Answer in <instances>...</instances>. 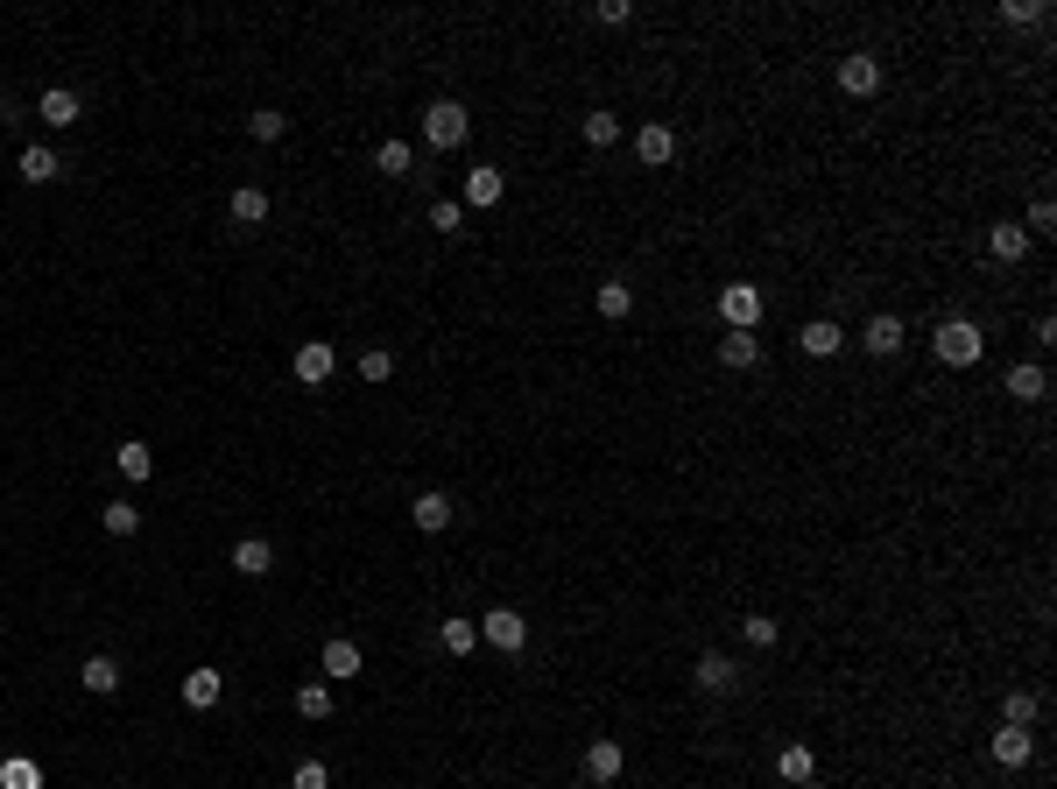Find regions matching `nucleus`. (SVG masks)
<instances>
[{
  "label": "nucleus",
  "instance_id": "42",
  "mask_svg": "<svg viewBox=\"0 0 1057 789\" xmlns=\"http://www.w3.org/2000/svg\"><path fill=\"white\" fill-rule=\"evenodd\" d=\"M1050 226H1057V205H1050V198H1036V205H1029V219H1023V233H1050Z\"/></svg>",
  "mask_w": 1057,
  "mask_h": 789
},
{
  "label": "nucleus",
  "instance_id": "32",
  "mask_svg": "<svg viewBox=\"0 0 1057 789\" xmlns=\"http://www.w3.org/2000/svg\"><path fill=\"white\" fill-rule=\"evenodd\" d=\"M247 134H255V142H282V134H290V113H276V106L247 113Z\"/></svg>",
  "mask_w": 1057,
  "mask_h": 789
},
{
  "label": "nucleus",
  "instance_id": "18",
  "mask_svg": "<svg viewBox=\"0 0 1057 789\" xmlns=\"http://www.w3.org/2000/svg\"><path fill=\"white\" fill-rule=\"evenodd\" d=\"M860 345H868L874 360H895V353H902V318H889V311H881V318H868V332H860Z\"/></svg>",
  "mask_w": 1057,
  "mask_h": 789
},
{
  "label": "nucleus",
  "instance_id": "39",
  "mask_svg": "<svg viewBox=\"0 0 1057 789\" xmlns=\"http://www.w3.org/2000/svg\"><path fill=\"white\" fill-rule=\"evenodd\" d=\"M290 789H332V768H324V761H297Z\"/></svg>",
  "mask_w": 1057,
  "mask_h": 789
},
{
  "label": "nucleus",
  "instance_id": "38",
  "mask_svg": "<svg viewBox=\"0 0 1057 789\" xmlns=\"http://www.w3.org/2000/svg\"><path fill=\"white\" fill-rule=\"evenodd\" d=\"M740 634H747L755 648H776V634H783V627L768 621V613H747V621H740Z\"/></svg>",
  "mask_w": 1057,
  "mask_h": 789
},
{
  "label": "nucleus",
  "instance_id": "35",
  "mask_svg": "<svg viewBox=\"0 0 1057 789\" xmlns=\"http://www.w3.org/2000/svg\"><path fill=\"white\" fill-rule=\"evenodd\" d=\"M297 712H303V719H332V684H303L297 691Z\"/></svg>",
  "mask_w": 1057,
  "mask_h": 789
},
{
  "label": "nucleus",
  "instance_id": "41",
  "mask_svg": "<svg viewBox=\"0 0 1057 789\" xmlns=\"http://www.w3.org/2000/svg\"><path fill=\"white\" fill-rule=\"evenodd\" d=\"M592 14H600L607 29H628V22H634V0H600V8H592Z\"/></svg>",
  "mask_w": 1057,
  "mask_h": 789
},
{
  "label": "nucleus",
  "instance_id": "12",
  "mask_svg": "<svg viewBox=\"0 0 1057 789\" xmlns=\"http://www.w3.org/2000/svg\"><path fill=\"white\" fill-rule=\"evenodd\" d=\"M318 663H324V677H339V684L367 669V656H360V642H345V634H332V642H324V656H318Z\"/></svg>",
  "mask_w": 1057,
  "mask_h": 789
},
{
  "label": "nucleus",
  "instance_id": "33",
  "mask_svg": "<svg viewBox=\"0 0 1057 789\" xmlns=\"http://www.w3.org/2000/svg\"><path fill=\"white\" fill-rule=\"evenodd\" d=\"M586 142H592V148H613V142H621V113H607V106L586 113Z\"/></svg>",
  "mask_w": 1057,
  "mask_h": 789
},
{
  "label": "nucleus",
  "instance_id": "4",
  "mask_svg": "<svg viewBox=\"0 0 1057 789\" xmlns=\"http://www.w3.org/2000/svg\"><path fill=\"white\" fill-rule=\"evenodd\" d=\"M719 318H726V332H755V324H761V290H755V282H726V290H719Z\"/></svg>",
  "mask_w": 1057,
  "mask_h": 789
},
{
  "label": "nucleus",
  "instance_id": "5",
  "mask_svg": "<svg viewBox=\"0 0 1057 789\" xmlns=\"http://www.w3.org/2000/svg\"><path fill=\"white\" fill-rule=\"evenodd\" d=\"M691 684H698L705 698H734V691H740V669H734V656L705 648V656H698V669H691Z\"/></svg>",
  "mask_w": 1057,
  "mask_h": 789
},
{
  "label": "nucleus",
  "instance_id": "23",
  "mask_svg": "<svg viewBox=\"0 0 1057 789\" xmlns=\"http://www.w3.org/2000/svg\"><path fill=\"white\" fill-rule=\"evenodd\" d=\"M79 684L92 691V698H113V691H121V663H113V656H85Z\"/></svg>",
  "mask_w": 1057,
  "mask_h": 789
},
{
  "label": "nucleus",
  "instance_id": "40",
  "mask_svg": "<svg viewBox=\"0 0 1057 789\" xmlns=\"http://www.w3.org/2000/svg\"><path fill=\"white\" fill-rule=\"evenodd\" d=\"M43 776H35V761H8L0 768V789H35Z\"/></svg>",
  "mask_w": 1057,
  "mask_h": 789
},
{
  "label": "nucleus",
  "instance_id": "3",
  "mask_svg": "<svg viewBox=\"0 0 1057 789\" xmlns=\"http://www.w3.org/2000/svg\"><path fill=\"white\" fill-rule=\"evenodd\" d=\"M473 627H479V642H487V648H501V656H522V648H529V621H522L515 606H494V613H479Z\"/></svg>",
  "mask_w": 1057,
  "mask_h": 789
},
{
  "label": "nucleus",
  "instance_id": "1",
  "mask_svg": "<svg viewBox=\"0 0 1057 789\" xmlns=\"http://www.w3.org/2000/svg\"><path fill=\"white\" fill-rule=\"evenodd\" d=\"M466 134H473V113L458 106V100H431V106H423V142H431L437 156L466 148Z\"/></svg>",
  "mask_w": 1057,
  "mask_h": 789
},
{
  "label": "nucleus",
  "instance_id": "29",
  "mask_svg": "<svg viewBox=\"0 0 1057 789\" xmlns=\"http://www.w3.org/2000/svg\"><path fill=\"white\" fill-rule=\"evenodd\" d=\"M1036 712H1044L1036 691H1008V698H1002V726H1036Z\"/></svg>",
  "mask_w": 1057,
  "mask_h": 789
},
{
  "label": "nucleus",
  "instance_id": "13",
  "mask_svg": "<svg viewBox=\"0 0 1057 789\" xmlns=\"http://www.w3.org/2000/svg\"><path fill=\"white\" fill-rule=\"evenodd\" d=\"M501 198H508V177H501L494 163L466 169V198H458V205H501Z\"/></svg>",
  "mask_w": 1057,
  "mask_h": 789
},
{
  "label": "nucleus",
  "instance_id": "15",
  "mask_svg": "<svg viewBox=\"0 0 1057 789\" xmlns=\"http://www.w3.org/2000/svg\"><path fill=\"white\" fill-rule=\"evenodd\" d=\"M621 768H628L621 740H592L586 747V782H621Z\"/></svg>",
  "mask_w": 1057,
  "mask_h": 789
},
{
  "label": "nucleus",
  "instance_id": "2",
  "mask_svg": "<svg viewBox=\"0 0 1057 789\" xmlns=\"http://www.w3.org/2000/svg\"><path fill=\"white\" fill-rule=\"evenodd\" d=\"M931 353L945 360V367H980L987 339H980V324H973V318H945V324L931 332Z\"/></svg>",
  "mask_w": 1057,
  "mask_h": 789
},
{
  "label": "nucleus",
  "instance_id": "25",
  "mask_svg": "<svg viewBox=\"0 0 1057 789\" xmlns=\"http://www.w3.org/2000/svg\"><path fill=\"white\" fill-rule=\"evenodd\" d=\"M113 466H121V479H134V487H142V479H148V473H156V451H148V445H142V437H127V445H121V451H113Z\"/></svg>",
  "mask_w": 1057,
  "mask_h": 789
},
{
  "label": "nucleus",
  "instance_id": "6",
  "mask_svg": "<svg viewBox=\"0 0 1057 789\" xmlns=\"http://www.w3.org/2000/svg\"><path fill=\"white\" fill-rule=\"evenodd\" d=\"M839 92H846V100H874V92H881V64H874L868 50L839 56Z\"/></svg>",
  "mask_w": 1057,
  "mask_h": 789
},
{
  "label": "nucleus",
  "instance_id": "37",
  "mask_svg": "<svg viewBox=\"0 0 1057 789\" xmlns=\"http://www.w3.org/2000/svg\"><path fill=\"white\" fill-rule=\"evenodd\" d=\"M1044 14H1050L1044 0H1002V22L1008 29H1029V22H1044Z\"/></svg>",
  "mask_w": 1057,
  "mask_h": 789
},
{
  "label": "nucleus",
  "instance_id": "36",
  "mask_svg": "<svg viewBox=\"0 0 1057 789\" xmlns=\"http://www.w3.org/2000/svg\"><path fill=\"white\" fill-rule=\"evenodd\" d=\"M388 374H395V353H388V345H367V353H360V381H374V388H381Z\"/></svg>",
  "mask_w": 1057,
  "mask_h": 789
},
{
  "label": "nucleus",
  "instance_id": "10",
  "mask_svg": "<svg viewBox=\"0 0 1057 789\" xmlns=\"http://www.w3.org/2000/svg\"><path fill=\"white\" fill-rule=\"evenodd\" d=\"M234 571H240V579H268V571H276V543H268V536H240V543H234Z\"/></svg>",
  "mask_w": 1057,
  "mask_h": 789
},
{
  "label": "nucleus",
  "instance_id": "30",
  "mask_svg": "<svg viewBox=\"0 0 1057 789\" xmlns=\"http://www.w3.org/2000/svg\"><path fill=\"white\" fill-rule=\"evenodd\" d=\"M100 529L106 536H134L142 529V508H134V500H113V508H100Z\"/></svg>",
  "mask_w": 1057,
  "mask_h": 789
},
{
  "label": "nucleus",
  "instance_id": "43",
  "mask_svg": "<svg viewBox=\"0 0 1057 789\" xmlns=\"http://www.w3.org/2000/svg\"><path fill=\"white\" fill-rule=\"evenodd\" d=\"M797 789H825V782H818V776H811V782H797Z\"/></svg>",
  "mask_w": 1057,
  "mask_h": 789
},
{
  "label": "nucleus",
  "instance_id": "24",
  "mask_svg": "<svg viewBox=\"0 0 1057 789\" xmlns=\"http://www.w3.org/2000/svg\"><path fill=\"white\" fill-rule=\"evenodd\" d=\"M1008 395L1015 402H1044L1050 395V374L1036 367V360H1023V367H1008Z\"/></svg>",
  "mask_w": 1057,
  "mask_h": 789
},
{
  "label": "nucleus",
  "instance_id": "22",
  "mask_svg": "<svg viewBox=\"0 0 1057 789\" xmlns=\"http://www.w3.org/2000/svg\"><path fill=\"white\" fill-rule=\"evenodd\" d=\"M776 776L790 782V789H797V782H811V776H818V755H811V747H804V740H790V747H783V755H776Z\"/></svg>",
  "mask_w": 1057,
  "mask_h": 789
},
{
  "label": "nucleus",
  "instance_id": "11",
  "mask_svg": "<svg viewBox=\"0 0 1057 789\" xmlns=\"http://www.w3.org/2000/svg\"><path fill=\"white\" fill-rule=\"evenodd\" d=\"M219 698H226V677H219L211 663H198V669L184 677V705H190V712H211Z\"/></svg>",
  "mask_w": 1057,
  "mask_h": 789
},
{
  "label": "nucleus",
  "instance_id": "9",
  "mask_svg": "<svg viewBox=\"0 0 1057 789\" xmlns=\"http://www.w3.org/2000/svg\"><path fill=\"white\" fill-rule=\"evenodd\" d=\"M332 367H339V353H332L324 339H303V345H297V381H303V388L332 381Z\"/></svg>",
  "mask_w": 1057,
  "mask_h": 789
},
{
  "label": "nucleus",
  "instance_id": "27",
  "mask_svg": "<svg viewBox=\"0 0 1057 789\" xmlns=\"http://www.w3.org/2000/svg\"><path fill=\"white\" fill-rule=\"evenodd\" d=\"M22 177H29V184H56V177H64L56 148H22Z\"/></svg>",
  "mask_w": 1057,
  "mask_h": 789
},
{
  "label": "nucleus",
  "instance_id": "34",
  "mask_svg": "<svg viewBox=\"0 0 1057 789\" xmlns=\"http://www.w3.org/2000/svg\"><path fill=\"white\" fill-rule=\"evenodd\" d=\"M431 226H437L445 240H458V233H466V205H458V198H437V205H431Z\"/></svg>",
  "mask_w": 1057,
  "mask_h": 789
},
{
  "label": "nucleus",
  "instance_id": "7",
  "mask_svg": "<svg viewBox=\"0 0 1057 789\" xmlns=\"http://www.w3.org/2000/svg\"><path fill=\"white\" fill-rule=\"evenodd\" d=\"M35 121H43V127H79L85 121V100L71 85H50L43 100H35Z\"/></svg>",
  "mask_w": 1057,
  "mask_h": 789
},
{
  "label": "nucleus",
  "instance_id": "28",
  "mask_svg": "<svg viewBox=\"0 0 1057 789\" xmlns=\"http://www.w3.org/2000/svg\"><path fill=\"white\" fill-rule=\"evenodd\" d=\"M592 303H600V318H613V324H621V318L634 311V290H628L621 276H613V282H600V297H592Z\"/></svg>",
  "mask_w": 1057,
  "mask_h": 789
},
{
  "label": "nucleus",
  "instance_id": "19",
  "mask_svg": "<svg viewBox=\"0 0 1057 789\" xmlns=\"http://www.w3.org/2000/svg\"><path fill=\"white\" fill-rule=\"evenodd\" d=\"M719 367H734V374L761 367V339H755V332H726V339H719Z\"/></svg>",
  "mask_w": 1057,
  "mask_h": 789
},
{
  "label": "nucleus",
  "instance_id": "20",
  "mask_svg": "<svg viewBox=\"0 0 1057 789\" xmlns=\"http://www.w3.org/2000/svg\"><path fill=\"white\" fill-rule=\"evenodd\" d=\"M797 345H804V353H811V360H832L839 345H846V332H839L832 318H811V324H804V332H797Z\"/></svg>",
  "mask_w": 1057,
  "mask_h": 789
},
{
  "label": "nucleus",
  "instance_id": "17",
  "mask_svg": "<svg viewBox=\"0 0 1057 789\" xmlns=\"http://www.w3.org/2000/svg\"><path fill=\"white\" fill-rule=\"evenodd\" d=\"M1029 755H1036L1029 726H1002V734H994V761H1002V768H1029Z\"/></svg>",
  "mask_w": 1057,
  "mask_h": 789
},
{
  "label": "nucleus",
  "instance_id": "26",
  "mask_svg": "<svg viewBox=\"0 0 1057 789\" xmlns=\"http://www.w3.org/2000/svg\"><path fill=\"white\" fill-rule=\"evenodd\" d=\"M374 169H381V177H410V169H416V148H410V142H381V148H374Z\"/></svg>",
  "mask_w": 1057,
  "mask_h": 789
},
{
  "label": "nucleus",
  "instance_id": "31",
  "mask_svg": "<svg viewBox=\"0 0 1057 789\" xmlns=\"http://www.w3.org/2000/svg\"><path fill=\"white\" fill-rule=\"evenodd\" d=\"M437 648H452V656H473V648H479V627H473V621H445V627H437Z\"/></svg>",
  "mask_w": 1057,
  "mask_h": 789
},
{
  "label": "nucleus",
  "instance_id": "14",
  "mask_svg": "<svg viewBox=\"0 0 1057 789\" xmlns=\"http://www.w3.org/2000/svg\"><path fill=\"white\" fill-rule=\"evenodd\" d=\"M410 522H416L423 536L452 529V494H437V487H431V494H416V500H410Z\"/></svg>",
  "mask_w": 1057,
  "mask_h": 789
},
{
  "label": "nucleus",
  "instance_id": "21",
  "mask_svg": "<svg viewBox=\"0 0 1057 789\" xmlns=\"http://www.w3.org/2000/svg\"><path fill=\"white\" fill-rule=\"evenodd\" d=\"M987 255H994V261H1023V255H1029V233H1023V226H1015V219L987 226Z\"/></svg>",
  "mask_w": 1057,
  "mask_h": 789
},
{
  "label": "nucleus",
  "instance_id": "16",
  "mask_svg": "<svg viewBox=\"0 0 1057 789\" xmlns=\"http://www.w3.org/2000/svg\"><path fill=\"white\" fill-rule=\"evenodd\" d=\"M226 219H234V226H261V219H268V190H261V184H234Z\"/></svg>",
  "mask_w": 1057,
  "mask_h": 789
},
{
  "label": "nucleus",
  "instance_id": "8",
  "mask_svg": "<svg viewBox=\"0 0 1057 789\" xmlns=\"http://www.w3.org/2000/svg\"><path fill=\"white\" fill-rule=\"evenodd\" d=\"M670 156H677V127H663V121H649L642 134H634V163H649V169H663Z\"/></svg>",
  "mask_w": 1057,
  "mask_h": 789
}]
</instances>
